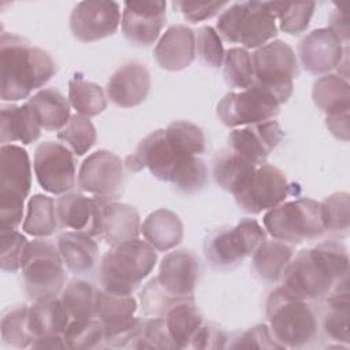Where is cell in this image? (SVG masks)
Returning <instances> with one entry per match:
<instances>
[{"label":"cell","instance_id":"cell-1","mask_svg":"<svg viewBox=\"0 0 350 350\" xmlns=\"http://www.w3.org/2000/svg\"><path fill=\"white\" fill-rule=\"evenodd\" d=\"M349 256L346 247L335 241L301 250L286 265L280 279L282 288L301 299H323L347 279Z\"/></svg>","mask_w":350,"mask_h":350},{"label":"cell","instance_id":"cell-2","mask_svg":"<svg viewBox=\"0 0 350 350\" xmlns=\"http://www.w3.org/2000/svg\"><path fill=\"white\" fill-rule=\"evenodd\" d=\"M55 72V60L46 51L30 45L14 33H1L0 96L3 101L27 98L33 90L44 86Z\"/></svg>","mask_w":350,"mask_h":350},{"label":"cell","instance_id":"cell-3","mask_svg":"<svg viewBox=\"0 0 350 350\" xmlns=\"http://www.w3.org/2000/svg\"><path fill=\"white\" fill-rule=\"evenodd\" d=\"M157 261L154 247L141 239L112 246L98 265V282L104 291L131 295L152 272Z\"/></svg>","mask_w":350,"mask_h":350},{"label":"cell","instance_id":"cell-4","mask_svg":"<svg viewBox=\"0 0 350 350\" xmlns=\"http://www.w3.org/2000/svg\"><path fill=\"white\" fill-rule=\"evenodd\" d=\"M220 38L241 44L246 49L260 48L278 34L275 1L234 3L224 10L216 23Z\"/></svg>","mask_w":350,"mask_h":350},{"label":"cell","instance_id":"cell-5","mask_svg":"<svg viewBox=\"0 0 350 350\" xmlns=\"http://www.w3.org/2000/svg\"><path fill=\"white\" fill-rule=\"evenodd\" d=\"M267 317L273 339L283 347H302L317 335L319 323L312 306L282 287L269 294Z\"/></svg>","mask_w":350,"mask_h":350},{"label":"cell","instance_id":"cell-6","mask_svg":"<svg viewBox=\"0 0 350 350\" xmlns=\"http://www.w3.org/2000/svg\"><path fill=\"white\" fill-rule=\"evenodd\" d=\"M31 186L27 152L14 144L0 148V231L16 230L23 217V202Z\"/></svg>","mask_w":350,"mask_h":350},{"label":"cell","instance_id":"cell-7","mask_svg":"<svg viewBox=\"0 0 350 350\" xmlns=\"http://www.w3.org/2000/svg\"><path fill=\"white\" fill-rule=\"evenodd\" d=\"M262 221L272 238L288 243H301L324 232L320 202L312 198L282 202L269 209Z\"/></svg>","mask_w":350,"mask_h":350},{"label":"cell","instance_id":"cell-8","mask_svg":"<svg viewBox=\"0 0 350 350\" xmlns=\"http://www.w3.org/2000/svg\"><path fill=\"white\" fill-rule=\"evenodd\" d=\"M254 83L268 90L280 104L293 93V81L298 75V62L293 48L273 40L252 53Z\"/></svg>","mask_w":350,"mask_h":350},{"label":"cell","instance_id":"cell-9","mask_svg":"<svg viewBox=\"0 0 350 350\" xmlns=\"http://www.w3.org/2000/svg\"><path fill=\"white\" fill-rule=\"evenodd\" d=\"M59 250L48 241L29 243L22 261L25 290L31 299L56 297L64 284V268Z\"/></svg>","mask_w":350,"mask_h":350},{"label":"cell","instance_id":"cell-10","mask_svg":"<svg viewBox=\"0 0 350 350\" xmlns=\"http://www.w3.org/2000/svg\"><path fill=\"white\" fill-rule=\"evenodd\" d=\"M265 241L267 234L258 221L245 217L235 227H224L211 234L204 249L213 267L232 268L252 256Z\"/></svg>","mask_w":350,"mask_h":350},{"label":"cell","instance_id":"cell-11","mask_svg":"<svg viewBox=\"0 0 350 350\" xmlns=\"http://www.w3.org/2000/svg\"><path fill=\"white\" fill-rule=\"evenodd\" d=\"M280 103L264 88L253 86L227 93L216 107L220 122L227 127L249 126L273 120L280 112Z\"/></svg>","mask_w":350,"mask_h":350},{"label":"cell","instance_id":"cell-12","mask_svg":"<svg viewBox=\"0 0 350 350\" xmlns=\"http://www.w3.org/2000/svg\"><path fill=\"white\" fill-rule=\"evenodd\" d=\"M135 312L137 301L131 295L97 290L96 317L104 328V342L107 345L113 347L133 345L144 320L134 317Z\"/></svg>","mask_w":350,"mask_h":350},{"label":"cell","instance_id":"cell-13","mask_svg":"<svg viewBox=\"0 0 350 350\" xmlns=\"http://www.w3.org/2000/svg\"><path fill=\"white\" fill-rule=\"evenodd\" d=\"M291 191L293 186L283 171L275 165L261 164L232 196L242 211L260 213L284 202Z\"/></svg>","mask_w":350,"mask_h":350},{"label":"cell","instance_id":"cell-14","mask_svg":"<svg viewBox=\"0 0 350 350\" xmlns=\"http://www.w3.org/2000/svg\"><path fill=\"white\" fill-rule=\"evenodd\" d=\"M33 168L38 185L51 194H66L75 186L74 153L55 141L41 142L34 152Z\"/></svg>","mask_w":350,"mask_h":350},{"label":"cell","instance_id":"cell-15","mask_svg":"<svg viewBox=\"0 0 350 350\" xmlns=\"http://www.w3.org/2000/svg\"><path fill=\"white\" fill-rule=\"evenodd\" d=\"M123 161L109 150L88 156L78 171V186L94 197L116 198L123 187Z\"/></svg>","mask_w":350,"mask_h":350},{"label":"cell","instance_id":"cell-16","mask_svg":"<svg viewBox=\"0 0 350 350\" xmlns=\"http://www.w3.org/2000/svg\"><path fill=\"white\" fill-rule=\"evenodd\" d=\"M120 25V5L116 1L88 0L78 3L70 15L72 36L92 42L112 36Z\"/></svg>","mask_w":350,"mask_h":350},{"label":"cell","instance_id":"cell-17","mask_svg":"<svg viewBox=\"0 0 350 350\" xmlns=\"http://www.w3.org/2000/svg\"><path fill=\"white\" fill-rule=\"evenodd\" d=\"M183 157L187 156L178 153L168 141L165 131L159 129L146 135L135 152L126 157V167L134 172L148 168L154 178L170 182L174 168Z\"/></svg>","mask_w":350,"mask_h":350},{"label":"cell","instance_id":"cell-18","mask_svg":"<svg viewBox=\"0 0 350 350\" xmlns=\"http://www.w3.org/2000/svg\"><path fill=\"white\" fill-rule=\"evenodd\" d=\"M165 23V1H124L122 30L134 45L153 44Z\"/></svg>","mask_w":350,"mask_h":350},{"label":"cell","instance_id":"cell-19","mask_svg":"<svg viewBox=\"0 0 350 350\" xmlns=\"http://www.w3.org/2000/svg\"><path fill=\"white\" fill-rule=\"evenodd\" d=\"M97 198L98 211L94 237L104 239L111 246L137 239L141 232V220L137 209L123 202H115L111 198Z\"/></svg>","mask_w":350,"mask_h":350},{"label":"cell","instance_id":"cell-20","mask_svg":"<svg viewBox=\"0 0 350 350\" xmlns=\"http://www.w3.org/2000/svg\"><path fill=\"white\" fill-rule=\"evenodd\" d=\"M346 52L347 44H343L329 27L310 31L298 46L301 63L312 74H324L336 68Z\"/></svg>","mask_w":350,"mask_h":350},{"label":"cell","instance_id":"cell-21","mask_svg":"<svg viewBox=\"0 0 350 350\" xmlns=\"http://www.w3.org/2000/svg\"><path fill=\"white\" fill-rule=\"evenodd\" d=\"M200 275L198 257L186 249L174 250L161 260L156 276L161 287L178 299H193Z\"/></svg>","mask_w":350,"mask_h":350},{"label":"cell","instance_id":"cell-22","mask_svg":"<svg viewBox=\"0 0 350 350\" xmlns=\"http://www.w3.org/2000/svg\"><path fill=\"white\" fill-rule=\"evenodd\" d=\"M283 131L276 120L235 129L228 135V148L256 165L265 164L269 153L279 145Z\"/></svg>","mask_w":350,"mask_h":350},{"label":"cell","instance_id":"cell-23","mask_svg":"<svg viewBox=\"0 0 350 350\" xmlns=\"http://www.w3.org/2000/svg\"><path fill=\"white\" fill-rule=\"evenodd\" d=\"M150 89V74L141 63L120 66L107 83V94L118 107L131 108L145 101Z\"/></svg>","mask_w":350,"mask_h":350},{"label":"cell","instance_id":"cell-24","mask_svg":"<svg viewBox=\"0 0 350 350\" xmlns=\"http://www.w3.org/2000/svg\"><path fill=\"white\" fill-rule=\"evenodd\" d=\"M154 59L168 71H180L196 59V34L185 25L167 29L154 48Z\"/></svg>","mask_w":350,"mask_h":350},{"label":"cell","instance_id":"cell-25","mask_svg":"<svg viewBox=\"0 0 350 350\" xmlns=\"http://www.w3.org/2000/svg\"><path fill=\"white\" fill-rule=\"evenodd\" d=\"M98 198L85 197L81 193H66L56 201V216L62 227L96 234Z\"/></svg>","mask_w":350,"mask_h":350},{"label":"cell","instance_id":"cell-26","mask_svg":"<svg viewBox=\"0 0 350 350\" xmlns=\"http://www.w3.org/2000/svg\"><path fill=\"white\" fill-rule=\"evenodd\" d=\"M41 127L34 119L27 103L23 105H3L0 111V141L1 145L22 142L29 145L41 135Z\"/></svg>","mask_w":350,"mask_h":350},{"label":"cell","instance_id":"cell-27","mask_svg":"<svg viewBox=\"0 0 350 350\" xmlns=\"http://www.w3.org/2000/svg\"><path fill=\"white\" fill-rule=\"evenodd\" d=\"M27 105L38 126L48 131H60L71 118L70 101L56 89L38 90Z\"/></svg>","mask_w":350,"mask_h":350},{"label":"cell","instance_id":"cell-28","mask_svg":"<svg viewBox=\"0 0 350 350\" xmlns=\"http://www.w3.org/2000/svg\"><path fill=\"white\" fill-rule=\"evenodd\" d=\"M57 250L64 265L75 272L85 273L97 262L98 246L92 235L82 231H67L57 238Z\"/></svg>","mask_w":350,"mask_h":350},{"label":"cell","instance_id":"cell-29","mask_svg":"<svg viewBox=\"0 0 350 350\" xmlns=\"http://www.w3.org/2000/svg\"><path fill=\"white\" fill-rule=\"evenodd\" d=\"M141 232L156 250L167 252L178 246L183 238V224L176 213L168 209L152 212L141 226Z\"/></svg>","mask_w":350,"mask_h":350},{"label":"cell","instance_id":"cell-30","mask_svg":"<svg viewBox=\"0 0 350 350\" xmlns=\"http://www.w3.org/2000/svg\"><path fill=\"white\" fill-rule=\"evenodd\" d=\"M163 319L175 349L189 347L197 329L202 325V316L193 299L175 302Z\"/></svg>","mask_w":350,"mask_h":350},{"label":"cell","instance_id":"cell-31","mask_svg":"<svg viewBox=\"0 0 350 350\" xmlns=\"http://www.w3.org/2000/svg\"><path fill=\"white\" fill-rule=\"evenodd\" d=\"M70 316L56 297L36 299L29 308V328L34 338L44 335H63Z\"/></svg>","mask_w":350,"mask_h":350},{"label":"cell","instance_id":"cell-32","mask_svg":"<svg viewBox=\"0 0 350 350\" xmlns=\"http://www.w3.org/2000/svg\"><path fill=\"white\" fill-rule=\"evenodd\" d=\"M254 163L245 159L230 148L221 149L213 159V178L226 191L234 194L257 168Z\"/></svg>","mask_w":350,"mask_h":350},{"label":"cell","instance_id":"cell-33","mask_svg":"<svg viewBox=\"0 0 350 350\" xmlns=\"http://www.w3.org/2000/svg\"><path fill=\"white\" fill-rule=\"evenodd\" d=\"M312 97L319 109L327 116L350 109V86L338 74H325L313 83Z\"/></svg>","mask_w":350,"mask_h":350},{"label":"cell","instance_id":"cell-34","mask_svg":"<svg viewBox=\"0 0 350 350\" xmlns=\"http://www.w3.org/2000/svg\"><path fill=\"white\" fill-rule=\"evenodd\" d=\"M328 312L323 320L325 335L336 342L349 343V286L343 279L325 297Z\"/></svg>","mask_w":350,"mask_h":350},{"label":"cell","instance_id":"cell-35","mask_svg":"<svg viewBox=\"0 0 350 350\" xmlns=\"http://www.w3.org/2000/svg\"><path fill=\"white\" fill-rule=\"evenodd\" d=\"M293 257V247L282 241H265L252 258L253 271L258 278L267 282L280 279L286 265Z\"/></svg>","mask_w":350,"mask_h":350},{"label":"cell","instance_id":"cell-36","mask_svg":"<svg viewBox=\"0 0 350 350\" xmlns=\"http://www.w3.org/2000/svg\"><path fill=\"white\" fill-rule=\"evenodd\" d=\"M68 101L79 115L86 118L97 116L107 108V97L103 88L83 79L79 74H75L68 82Z\"/></svg>","mask_w":350,"mask_h":350},{"label":"cell","instance_id":"cell-37","mask_svg":"<svg viewBox=\"0 0 350 350\" xmlns=\"http://www.w3.org/2000/svg\"><path fill=\"white\" fill-rule=\"evenodd\" d=\"M60 301L72 320L96 317L97 290L88 280H70L62 291Z\"/></svg>","mask_w":350,"mask_h":350},{"label":"cell","instance_id":"cell-38","mask_svg":"<svg viewBox=\"0 0 350 350\" xmlns=\"http://www.w3.org/2000/svg\"><path fill=\"white\" fill-rule=\"evenodd\" d=\"M57 228L56 206L52 197L34 194L27 202L23 231L36 238L49 237Z\"/></svg>","mask_w":350,"mask_h":350},{"label":"cell","instance_id":"cell-39","mask_svg":"<svg viewBox=\"0 0 350 350\" xmlns=\"http://www.w3.org/2000/svg\"><path fill=\"white\" fill-rule=\"evenodd\" d=\"M223 75L226 83L234 89L245 90L254 83L252 55L245 48H230L224 52Z\"/></svg>","mask_w":350,"mask_h":350},{"label":"cell","instance_id":"cell-40","mask_svg":"<svg viewBox=\"0 0 350 350\" xmlns=\"http://www.w3.org/2000/svg\"><path fill=\"white\" fill-rule=\"evenodd\" d=\"M96 138L97 134L93 123L89 118L79 113L71 115L67 124L57 133V139L77 156L90 150Z\"/></svg>","mask_w":350,"mask_h":350},{"label":"cell","instance_id":"cell-41","mask_svg":"<svg viewBox=\"0 0 350 350\" xmlns=\"http://www.w3.org/2000/svg\"><path fill=\"white\" fill-rule=\"evenodd\" d=\"M1 339L4 343L23 349L36 339L29 328V308L18 305L10 308L1 317Z\"/></svg>","mask_w":350,"mask_h":350},{"label":"cell","instance_id":"cell-42","mask_svg":"<svg viewBox=\"0 0 350 350\" xmlns=\"http://www.w3.org/2000/svg\"><path fill=\"white\" fill-rule=\"evenodd\" d=\"M165 135L171 145L182 156H197L205 150V135L202 130L186 120H175L165 129Z\"/></svg>","mask_w":350,"mask_h":350},{"label":"cell","instance_id":"cell-43","mask_svg":"<svg viewBox=\"0 0 350 350\" xmlns=\"http://www.w3.org/2000/svg\"><path fill=\"white\" fill-rule=\"evenodd\" d=\"M170 182L180 191L191 194L200 191L208 182V168L197 156L183 157L172 171Z\"/></svg>","mask_w":350,"mask_h":350},{"label":"cell","instance_id":"cell-44","mask_svg":"<svg viewBox=\"0 0 350 350\" xmlns=\"http://www.w3.org/2000/svg\"><path fill=\"white\" fill-rule=\"evenodd\" d=\"M68 349H93L104 340V328L96 319L72 320L63 332Z\"/></svg>","mask_w":350,"mask_h":350},{"label":"cell","instance_id":"cell-45","mask_svg":"<svg viewBox=\"0 0 350 350\" xmlns=\"http://www.w3.org/2000/svg\"><path fill=\"white\" fill-rule=\"evenodd\" d=\"M276 18L280 21V29L287 34H301L309 26L316 4L304 3H280L275 1Z\"/></svg>","mask_w":350,"mask_h":350},{"label":"cell","instance_id":"cell-46","mask_svg":"<svg viewBox=\"0 0 350 350\" xmlns=\"http://www.w3.org/2000/svg\"><path fill=\"white\" fill-rule=\"evenodd\" d=\"M321 206V219L324 231L345 232L349 228L350 204L347 193H336L327 197Z\"/></svg>","mask_w":350,"mask_h":350},{"label":"cell","instance_id":"cell-47","mask_svg":"<svg viewBox=\"0 0 350 350\" xmlns=\"http://www.w3.org/2000/svg\"><path fill=\"white\" fill-rule=\"evenodd\" d=\"M0 265L5 272H16L22 267L29 241L25 235L12 231H0Z\"/></svg>","mask_w":350,"mask_h":350},{"label":"cell","instance_id":"cell-48","mask_svg":"<svg viewBox=\"0 0 350 350\" xmlns=\"http://www.w3.org/2000/svg\"><path fill=\"white\" fill-rule=\"evenodd\" d=\"M131 347L135 349H175L164 319L163 317H150L144 319L141 329L135 336Z\"/></svg>","mask_w":350,"mask_h":350},{"label":"cell","instance_id":"cell-49","mask_svg":"<svg viewBox=\"0 0 350 350\" xmlns=\"http://www.w3.org/2000/svg\"><path fill=\"white\" fill-rule=\"evenodd\" d=\"M180 299L172 297L167 293L157 278L149 280L141 293V309L145 316L150 317H164L165 312Z\"/></svg>","mask_w":350,"mask_h":350},{"label":"cell","instance_id":"cell-50","mask_svg":"<svg viewBox=\"0 0 350 350\" xmlns=\"http://www.w3.org/2000/svg\"><path fill=\"white\" fill-rule=\"evenodd\" d=\"M196 51L200 59L212 68H219L223 64L224 48L220 36L211 26H202L196 34Z\"/></svg>","mask_w":350,"mask_h":350},{"label":"cell","instance_id":"cell-51","mask_svg":"<svg viewBox=\"0 0 350 350\" xmlns=\"http://www.w3.org/2000/svg\"><path fill=\"white\" fill-rule=\"evenodd\" d=\"M232 349H283L282 345H279L269 328L265 324H260L256 327L249 328L243 334H241L239 338L234 340V343L230 345Z\"/></svg>","mask_w":350,"mask_h":350},{"label":"cell","instance_id":"cell-52","mask_svg":"<svg viewBox=\"0 0 350 350\" xmlns=\"http://www.w3.org/2000/svg\"><path fill=\"white\" fill-rule=\"evenodd\" d=\"M190 22L197 23L212 18L221 8L227 7V1H175L172 4Z\"/></svg>","mask_w":350,"mask_h":350},{"label":"cell","instance_id":"cell-53","mask_svg":"<svg viewBox=\"0 0 350 350\" xmlns=\"http://www.w3.org/2000/svg\"><path fill=\"white\" fill-rule=\"evenodd\" d=\"M226 335L223 331L212 324H202L193 336L189 346L193 349H221L224 347Z\"/></svg>","mask_w":350,"mask_h":350},{"label":"cell","instance_id":"cell-54","mask_svg":"<svg viewBox=\"0 0 350 350\" xmlns=\"http://www.w3.org/2000/svg\"><path fill=\"white\" fill-rule=\"evenodd\" d=\"M325 124L335 138L345 142L349 139V111L325 116Z\"/></svg>","mask_w":350,"mask_h":350},{"label":"cell","instance_id":"cell-55","mask_svg":"<svg viewBox=\"0 0 350 350\" xmlns=\"http://www.w3.org/2000/svg\"><path fill=\"white\" fill-rule=\"evenodd\" d=\"M329 29L340 38L343 44H347L349 41V22L346 11H343L340 7L335 10V12L331 16V25Z\"/></svg>","mask_w":350,"mask_h":350},{"label":"cell","instance_id":"cell-56","mask_svg":"<svg viewBox=\"0 0 350 350\" xmlns=\"http://www.w3.org/2000/svg\"><path fill=\"white\" fill-rule=\"evenodd\" d=\"M33 349H66V342L63 339V335H44L37 336L31 346Z\"/></svg>","mask_w":350,"mask_h":350}]
</instances>
